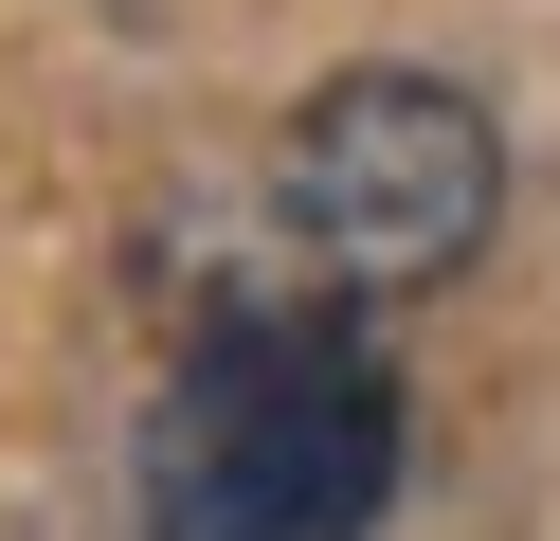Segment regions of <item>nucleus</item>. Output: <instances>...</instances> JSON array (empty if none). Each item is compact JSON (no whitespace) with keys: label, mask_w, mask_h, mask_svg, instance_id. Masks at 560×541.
<instances>
[{"label":"nucleus","mask_w":560,"mask_h":541,"mask_svg":"<svg viewBox=\"0 0 560 541\" xmlns=\"http://www.w3.org/2000/svg\"><path fill=\"white\" fill-rule=\"evenodd\" d=\"M271 199H290V252L326 289L398 307V289H452L488 252V216H506V127H488L452 72H326V91L290 108Z\"/></svg>","instance_id":"obj_2"},{"label":"nucleus","mask_w":560,"mask_h":541,"mask_svg":"<svg viewBox=\"0 0 560 541\" xmlns=\"http://www.w3.org/2000/svg\"><path fill=\"white\" fill-rule=\"evenodd\" d=\"M145 541H380L398 361L307 289H235L145 397Z\"/></svg>","instance_id":"obj_1"}]
</instances>
